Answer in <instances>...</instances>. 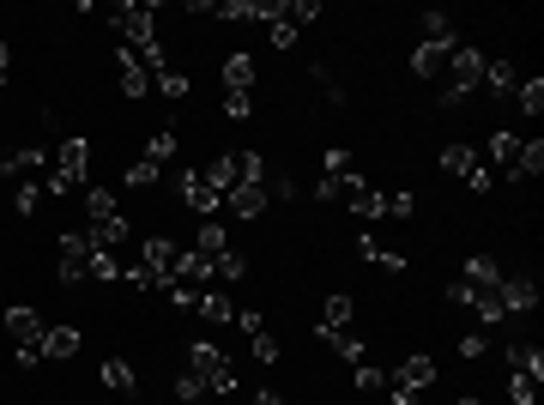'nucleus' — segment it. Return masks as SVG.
<instances>
[{"label":"nucleus","mask_w":544,"mask_h":405,"mask_svg":"<svg viewBox=\"0 0 544 405\" xmlns=\"http://www.w3.org/2000/svg\"><path fill=\"white\" fill-rule=\"evenodd\" d=\"M248 405H284V400H279V393H272V387H261V393H254V400H248Z\"/></svg>","instance_id":"obj_55"},{"label":"nucleus","mask_w":544,"mask_h":405,"mask_svg":"<svg viewBox=\"0 0 544 405\" xmlns=\"http://www.w3.org/2000/svg\"><path fill=\"white\" fill-rule=\"evenodd\" d=\"M351 170H357V158H351L345 145H327V152H321V176H333V182H345Z\"/></svg>","instance_id":"obj_31"},{"label":"nucleus","mask_w":544,"mask_h":405,"mask_svg":"<svg viewBox=\"0 0 544 405\" xmlns=\"http://www.w3.org/2000/svg\"><path fill=\"white\" fill-rule=\"evenodd\" d=\"M79 345H85L79 327H42V357H55V364L79 357Z\"/></svg>","instance_id":"obj_11"},{"label":"nucleus","mask_w":544,"mask_h":405,"mask_svg":"<svg viewBox=\"0 0 544 405\" xmlns=\"http://www.w3.org/2000/svg\"><path fill=\"white\" fill-rule=\"evenodd\" d=\"M194 315L212 321V327H230V321H236V303H230V290H224V284H206L200 297H194Z\"/></svg>","instance_id":"obj_10"},{"label":"nucleus","mask_w":544,"mask_h":405,"mask_svg":"<svg viewBox=\"0 0 544 405\" xmlns=\"http://www.w3.org/2000/svg\"><path fill=\"white\" fill-rule=\"evenodd\" d=\"M423 42L454 49V42H460V31H454V19H447V13H423Z\"/></svg>","instance_id":"obj_25"},{"label":"nucleus","mask_w":544,"mask_h":405,"mask_svg":"<svg viewBox=\"0 0 544 405\" xmlns=\"http://www.w3.org/2000/svg\"><path fill=\"white\" fill-rule=\"evenodd\" d=\"M97 382L109 387V393H134V387H140V375H134V364H127V357H103V364H97Z\"/></svg>","instance_id":"obj_17"},{"label":"nucleus","mask_w":544,"mask_h":405,"mask_svg":"<svg viewBox=\"0 0 544 405\" xmlns=\"http://www.w3.org/2000/svg\"><path fill=\"white\" fill-rule=\"evenodd\" d=\"M254 55L248 49H236V55H224V91H254Z\"/></svg>","instance_id":"obj_16"},{"label":"nucleus","mask_w":544,"mask_h":405,"mask_svg":"<svg viewBox=\"0 0 544 405\" xmlns=\"http://www.w3.org/2000/svg\"><path fill=\"white\" fill-rule=\"evenodd\" d=\"M6 67H13V49L0 42V85H6Z\"/></svg>","instance_id":"obj_56"},{"label":"nucleus","mask_w":544,"mask_h":405,"mask_svg":"<svg viewBox=\"0 0 544 405\" xmlns=\"http://www.w3.org/2000/svg\"><path fill=\"white\" fill-rule=\"evenodd\" d=\"M188 369L206 382V393H236V369H230V357H224L212 339H200L194 351H188Z\"/></svg>","instance_id":"obj_2"},{"label":"nucleus","mask_w":544,"mask_h":405,"mask_svg":"<svg viewBox=\"0 0 544 405\" xmlns=\"http://www.w3.org/2000/svg\"><path fill=\"white\" fill-rule=\"evenodd\" d=\"M242 279H248V261H242L236 248H224V254H218V284L230 290V284H242Z\"/></svg>","instance_id":"obj_35"},{"label":"nucleus","mask_w":544,"mask_h":405,"mask_svg":"<svg viewBox=\"0 0 544 405\" xmlns=\"http://www.w3.org/2000/svg\"><path fill=\"white\" fill-rule=\"evenodd\" d=\"M466 188H472V194H490V188H496V176H490V170H484V163H478V170L466 176Z\"/></svg>","instance_id":"obj_52"},{"label":"nucleus","mask_w":544,"mask_h":405,"mask_svg":"<svg viewBox=\"0 0 544 405\" xmlns=\"http://www.w3.org/2000/svg\"><path fill=\"white\" fill-rule=\"evenodd\" d=\"M460 357H466V364H484V357H490V339H484V333H466V339H460Z\"/></svg>","instance_id":"obj_46"},{"label":"nucleus","mask_w":544,"mask_h":405,"mask_svg":"<svg viewBox=\"0 0 544 405\" xmlns=\"http://www.w3.org/2000/svg\"><path fill=\"white\" fill-rule=\"evenodd\" d=\"M436 170H442V176H472V170H478V152H472V145H442V158H436Z\"/></svg>","instance_id":"obj_20"},{"label":"nucleus","mask_w":544,"mask_h":405,"mask_svg":"<svg viewBox=\"0 0 544 405\" xmlns=\"http://www.w3.org/2000/svg\"><path fill=\"white\" fill-rule=\"evenodd\" d=\"M496 303H503L508 321H514V315H532V308H539V279H526V272H514V279H508V272H503V284H496Z\"/></svg>","instance_id":"obj_5"},{"label":"nucleus","mask_w":544,"mask_h":405,"mask_svg":"<svg viewBox=\"0 0 544 405\" xmlns=\"http://www.w3.org/2000/svg\"><path fill=\"white\" fill-rule=\"evenodd\" d=\"M442 73H447V85H454V91H466V97H472V91L484 85V49H478V42H454Z\"/></svg>","instance_id":"obj_3"},{"label":"nucleus","mask_w":544,"mask_h":405,"mask_svg":"<svg viewBox=\"0 0 544 405\" xmlns=\"http://www.w3.org/2000/svg\"><path fill=\"white\" fill-rule=\"evenodd\" d=\"M393 405H418V393H411V387H400V382H393Z\"/></svg>","instance_id":"obj_54"},{"label":"nucleus","mask_w":544,"mask_h":405,"mask_svg":"<svg viewBox=\"0 0 544 405\" xmlns=\"http://www.w3.org/2000/svg\"><path fill=\"white\" fill-rule=\"evenodd\" d=\"M200 176H206V188H212V194L224 200V194L236 188V152H224V158H212V163L200 170Z\"/></svg>","instance_id":"obj_19"},{"label":"nucleus","mask_w":544,"mask_h":405,"mask_svg":"<svg viewBox=\"0 0 544 405\" xmlns=\"http://www.w3.org/2000/svg\"><path fill=\"white\" fill-rule=\"evenodd\" d=\"M85 218H91V224H97V218H115V188H103V182L85 188Z\"/></svg>","instance_id":"obj_30"},{"label":"nucleus","mask_w":544,"mask_h":405,"mask_svg":"<svg viewBox=\"0 0 544 405\" xmlns=\"http://www.w3.org/2000/svg\"><path fill=\"white\" fill-rule=\"evenodd\" d=\"M339 188H345V182H333V176H321V182H315V200H321V206H333V200H339Z\"/></svg>","instance_id":"obj_53"},{"label":"nucleus","mask_w":544,"mask_h":405,"mask_svg":"<svg viewBox=\"0 0 544 405\" xmlns=\"http://www.w3.org/2000/svg\"><path fill=\"white\" fill-rule=\"evenodd\" d=\"M460 279H466V284H478V290H496V284H503V266L490 261V254H472V261L460 266Z\"/></svg>","instance_id":"obj_21"},{"label":"nucleus","mask_w":544,"mask_h":405,"mask_svg":"<svg viewBox=\"0 0 544 405\" xmlns=\"http://www.w3.org/2000/svg\"><path fill=\"white\" fill-rule=\"evenodd\" d=\"M170 272H176L181 284H194V290H206V284L218 279V261H212V254H200V248H181Z\"/></svg>","instance_id":"obj_8"},{"label":"nucleus","mask_w":544,"mask_h":405,"mask_svg":"<svg viewBox=\"0 0 544 405\" xmlns=\"http://www.w3.org/2000/svg\"><path fill=\"white\" fill-rule=\"evenodd\" d=\"M357 254L363 261H375V266H387V272H405V254H393V248H382L369 230H357Z\"/></svg>","instance_id":"obj_24"},{"label":"nucleus","mask_w":544,"mask_h":405,"mask_svg":"<svg viewBox=\"0 0 544 405\" xmlns=\"http://www.w3.org/2000/svg\"><path fill=\"white\" fill-rule=\"evenodd\" d=\"M266 200H272L266 188H248V182H236L230 194H224V212H236V218H261V212H266Z\"/></svg>","instance_id":"obj_13"},{"label":"nucleus","mask_w":544,"mask_h":405,"mask_svg":"<svg viewBox=\"0 0 544 405\" xmlns=\"http://www.w3.org/2000/svg\"><path fill=\"white\" fill-rule=\"evenodd\" d=\"M176 400H181V405H200V400H206V382L194 375V369H181V375H176Z\"/></svg>","instance_id":"obj_39"},{"label":"nucleus","mask_w":544,"mask_h":405,"mask_svg":"<svg viewBox=\"0 0 544 405\" xmlns=\"http://www.w3.org/2000/svg\"><path fill=\"white\" fill-rule=\"evenodd\" d=\"M236 327L254 339V333H266V315H261V308H236Z\"/></svg>","instance_id":"obj_50"},{"label":"nucleus","mask_w":544,"mask_h":405,"mask_svg":"<svg viewBox=\"0 0 544 405\" xmlns=\"http://www.w3.org/2000/svg\"><path fill=\"white\" fill-rule=\"evenodd\" d=\"M514 103H521L526 115H544V79H539V73H532V79H521V85H514Z\"/></svg>","instance_id":"obj_33"},{"label":"nucleus","mask_w":544,"mask_h":405,"mask_svg":"<svg viewBox=\"0 0 544 405\" xmlns=\"http://www.w3.org/2000/svg\"><path fill=\"white\" fill-rule=\"evenodd\" d=\"M508 400H514V405H532V400H539V382H526V375H508Z\"/></svg>","instance_id":"obj_47"},{"label":"nucleus","mask_w":544,"mask_h":405,"mask_svg":"<svg viewBox=\"0 0 544 405\" xmlns=\"http://www.w3.org/2000/svg\"><path fill=\"white\" fill-rule=\"evenodd\" d=\"M85 230H91V243H97V248H109V254H115V248L127 243V236H134L121 212H115V218H97V224H85Z\"/></svg>","instance_id":"obj_22"},{"label":"nucleus","mask_w":544,"mask_h":405,"mask_svg":"<svg viewBox=\"0 0 544 405\" xmlns=\"http://www.w3.org/2000/svg\"><path fill=\"white\" fill-rule=\"evenodd\" d=\"M85 279H97V284H121V261L109 254V248H91V261H85Z\"/></svg>","instance_id":"obj_29"},{"label":"nucleus","mask_w":544,"mask_h":405,"mask_svg":"<svg viewBox=\"0 0 544 405\" xmlns=\"http://www.w3.org/2000/svg\"><path fill=\"white\" fill-rule=\"evenodd\" d=\"M333 351H339L345 364H369V345H363V333H351V327H315Z\"/></svg>","instance_id":"obj_12"},{"label":"nucleus","mask_w":544,"mask_h":405,"mask_svg":"<svg viewBox=\"0 0 544 405\" xmlns=\"http://www.w3.org/2000/svg\"><path fill=\"white\" fill-rule=\"evenodd\" d=\"M0 327H6V339H13V364L19 369H37L42 364V321H37V308H0Z\"/></svg>","instance_id":"obj_1"},{"label":"nucleus","mask_w":544,"mask_h":405,"mask_svg":"<svg viewBox=\"0 0 544 405\" xmlns=\"http://www.w3.org/2000/svg\"><path fill=\"white\" fill-rule=\"evenodd\" d=\"M309 79L327 91V103H345V85L333 79V61H309Z\"/></svg>","instance_id":"obj_36"},{"label":"nucleus","mask_w":544,"mask_h":405,"mask_svg":"<svg viewBox=\"0 0 544 405\" xmlns=\"http://www.w3.org/2000/svg\"><path fill=\"white\" fill-rule=\"evenodd\" d=\"M321 327H351V297H345V290H333L321 303Z\"/></svg>","instance_id":"obj_37"},{"label":"nucleus","mask_w":544,"mask_h":405,"mask_svg":"<svg viewBox=\"0 0 544 405\" xmlns=\"http://www.w3.org/2000/svg\"><path fill=\"white\" fill-rule=\"evenodd\" d=\"M254 364H261V369L279 364V339H272V333H254Z\"/></svg>","instance_id":"obj_45"},{"label":"nucleus","mask_w":544,"mask_h":405,"mask_svg":"<svg viewBox=\"0 0 544 405\" xmlns=\"http://www.w3.org/2000/svg\"><path fill=\"white\" fill-rule=\"evenodd\" d=\"M460 405H484V400H472V393H466V400H460Z\"/></svg>","instance_id":"obj_57"},{"label":"nucleus","mask_w":544,"mask_h":405,"mask_svg":"<svg viewBox=\"0 0 544 405\" xmlns=\"http://www.w3.org/2000/svg\"><path fill=\"white\" fill-rule=\"evenodd\" d=\"M436 375H442V369H436V357H405V364L393 369V382H400V387H411V393L436 387Z\"/></svg>","instance_id":"obj_15"},{"label":"nucleus","mask_w":544,"mask_h":405,"mask_svg":"<svg viewBox=\"0 0 544 405\" xmlns=\"http://www.w3.org/2000/svg\"><path fill=\"white\" fill-rule=\"evenodd\" d=\"M37 206H42V182H19V194H13V212H24V218H31Z\"/></svg>","instance_id":"obj_44"},{"label":"nucleus","mask_w":544,"mask_h":405,"mask_svg":"<svg viewBox=\"0 0 544 405\" xmlns=\"http://www.w3.org/2000/svg\"><path fill=\"white\" fill-rule=\"evenodd\" d=\"M42 163H49L42 145H19V152H6V158H0V176H6V182H37Z\"/></svg>","instance_id":"obj_9"},{"label":"nucleus","mask_w":544,"mask_h":405,"mask_svg":"<svg viewBox=\"0 0 544 405\" xmlns=\"http://www.w3.org/2000/svg\"><path fill=\"white\" fill-rule=\"evenodd\" d=\"M447 303H460V308H472V297H478V284H466V279H447V290H442Z\"/></svg>","instance_id":"obj_48"},{"label":"nucleus","mask_w":544,"mask_h":405,"mask_svg":"<svg viewBox=\"0 0 544 405\" xmlns=\"http://www.w3.org/2000/svg\"><path fill=\"white\" fill-rule=\"evenodd\" d=\"M484 85H490V97H514L521 67H514V61H484Z\"/></svg>","instance_id":"obj_18"},{"label":"nucleus","mask_w":544,"mask_h":405,"mask_svg":"<svg viewBox=\"0 0 544 405\" xmlns=\"http://www.w3.org/2000/svg\"><path fill=\"white\" fill-rule=\"evenodd\" d=\"M194 248H200V254H212V261H218L224 248H230V230H224L218 218H206L200 230H194Z\"/></svg>","instance_id":"obj_26"},{"label":"nucleus","mask_w":544,"mask_h":405,"mask_svg":"<svg viewBox=\"0 0 544 405\" xmlns=\"http://www.w3.org/2000/svg\"><path fill=\"white\" fill-rule=\"evenodd\" d=\"M224 115L230 122H254V97L248 91H224Z\"/></svg>","instance_id":"obj_41"},{"label":"nucleus","mask_w":544,"mask_h":405,"mask_svg":"<svg viewBox=\"0 0 544 405\" xmlns=\"http://www.w3.org/2000/svg\"><path fill=\"white\" fill-rule=\"evenodd\" d=\"M442 67H447V49H436V42H418L411 49V73L418 79H442Z\"/></svg>","instance_id":"obj_23"},{"label":"nucleus","mask_w":544,"mask_h":405,"mask_svg":"<svg viewBox=\"0 0 544 405\" xmlns=\"http://www.w3.org/2000/svg\"><path fill=\"white\" fill-rule=\"evenodd\" d=\"M279 6L284 0H218L212 19H224V24H272L279 19Z\"/></svg>","instance_id":"obj_6"},{"label":"nucleus","mask_w":544,"mask_h":405,"mask_svg":"<svg viewBox=\"0 0 544 405\" xmlns=\"http://www.w3.org/2000/svg\"><path fill=\"white\" fill-rule=\"evenodd\" d=\"M539 170H544V140H521V158L508 176H539Z\"/></svg>","instance_id":"obj_34"},{"label":"nucleus","mask_w":544,"mask_h":405,"mask_svg":"<svg viewBox=\"0 0 544 405\" xmlns=\"http://www.w3.org/2000/svg\"><path fill=\"white\" fill-rule=\"evenodd\" d=\"M55 279L73 290V284H85V261H55Z\"/></svg>","instance_id":"obj_49"},{"label":"nucleus","mask_w":544,"mask_h":405,"mask_svg":"<svg viewBox=\"0 0 544 405\" xmlns=\"http://www.w3.org/2000/svg\"><path fill=\"white\" fill-rule=\"evenodd\" d=\"M297 42H302V31H297L290 19H284V6H279V19H272V49H284V55H290Z\"/></svg>","instance_id":"obj_40"},{"label":"nucleus","mask_w":544,"mask_h":405,"mask_svg":"<svg viewBox=\"0 0 544 405\" xmlns=\"http://www.w3.org/2000/svg\"><path fill=\"white\" fill-rule=\"evenodd\" d=\"M152 85H158V97H163V103H181V97H188V73H181V67H163Z\"/></svg>","instance_id":"obj_32"},{"label":"nucleus","mask_w":544,"mask_h":405,"mask_svg":"<svg viewBox=\"0 0 544 405\" xmlns=\"http://www.w3.org/2000/svg\"><path fill=\"white\" fill-rule=\"evenodd\" d=\"M490 158H496V163H508V170H514V158H521V133H508V127H503V133L490 140Z\"/></svg>","instance_id":"obj_38"},{"label":"nucleus","mask_w":544,"mask_h":405,"mask_svg":"<svg viewBox=\"0 0 544 405\" xmlns=\"http://www.w3.org/2000/svg\"><path fill=\"white\" fill-rule=\"evenodd\" d=\"M339 200L351 206V212H357L363 224H375V218H387V194H382V188H369V182H363V176H357V170H351V176H345V188H339Z\"/></svg>","instance_id":"obj_4"},{"label":"nucleus","mask_w":544,"mask_h":405,"mask_svg":"<svg viewBox=\"0 0 544 405\" xmlns=\"http://www.w3.org/2000/svg\"><path fill=\"white\" fill-rule=\"evenodd\" d=\"M503 357H508V369H514V375H526V382H544V351H539V345L514 339Z\"/></svg>","instance_id":"obj_14"},{"label":"nucleus","mask_w":544,"mask_h":405,"mask_svg":"<svg viewBox=\"0 0 544 405\" xmlns=\"http://www.w3.org/2000/svg\"><path fill=\"white\" fill-rule=\"evenodd\" d=\"M176 254H181V248L170 243V236H145V261H140V266H152V272H170V266H176Z\"/></svg>","instance_id":"obj_28"},{"label":"nucleus","mask_w":544,"mask_h":405,"mask_svg":"<svg viewBox=\"0 0 544 405\" xmlns=\"http://www.w3.org/2000/svg\"><path fill=\"white\" fill-rule=\"evenodd\" d=\"M152 182H158V163H127V176H121V188H134V194H140V188H152Z\"/></svg>","instance_id":"obj_42"},{"label":"nucleus","mask_w":544,"mask_h":405,"mask_svg":"<svg viewBox=\"0 0 544 405\" xmlns=\"http://www.w3.org/2000/svg\"><path fill=\"white\" fill-rule=\"evenodd\" d=\"M176 152H181L176 127H158V133L145 140V163H158V170H163V163H170V158H176Z\"/></svg>","instance_id":"obj_27"},{"label":"nucleus","mask_w":544,"mask_h":405,"mask_svg":"<svg viewBox=\"0 0 544 405\" xmlns=\"http://www.w3.org/2000/svg\"><path fill=\"white\" fill-rule=\"evenodd\" d=\"M176 194H181V206H194L200 218H218V212H224V200L212 194V188H206V176H200V170H181Z\"/></svg>","instance_id":"obj_7"},{"label":"nucleus","mask_w":544,"mask_h":405,"mask_svg":"<svg viewBox=\"0 0 544 405\" xmlns=\"http://www.w3.org/2000/svg\"><path fill=\"white\" fill-rule=\"evenodd\" d=\"M351 369H357V375H351V382H357V393H382V387H387V375L375 364H351Z\"/></svg>","instance_id":"obj_43"},{"label":"nucleus","mask_w":544,"mask_h":405,"mask_svg":"<svg viewBox=\"0 0 544 405\" xmlns=\"http://www.w3.org/2000/svg\"><path fill=\"white\" fill-rule=\"evenodd\" d=\"M411 212H418L411 194H387V218H411Z\"/></svg>","instance_id":"obj_51"}]
</instances>
